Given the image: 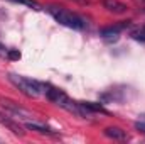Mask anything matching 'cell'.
<instances>
[{
  "mask_svg": "<svg viewBox=\"0 0 145 144\" xmlns=\"http://www.w3.org/2000/svg\"><path fill=\"white\" fill-rule=\"evenodd\" d=\"M46 10H47L59 24H63V26H66V27H69V29L81 31V29L86 27V20H84L81 15L74 14L71 10L64 9V7H59V5H47Z\"/></svg>",
  "mask_w": 145,
  "mask_h": 144,
  "instance_id": "6da1fadb",
  "label": "cell"
},
{
  "mask_svg": "<svg viewBox=\"0 0 145 144\" xmlns=\"http://www.w3.org/2000/svg\"><path fill=\"white\" fill-rule=\"evenodd\" d=\"M8 81L15 87V88H19L24 95H27V97H39L44 90V85L42 83H39L37 80H32V78H27V76H22V75H17V73H8Z\"/></svg>",
  "mask_w": 145,
  "mask_h": 144,
  "instance_id": "7a4b0ae2",
  "label": "cell"
},
{
  "mask_svg": "<svg viewBox=\"0 0 145 144\" xmlns=\"http://www.w3.org/2000/svg\"><path fill=\"white\" fill-rule=\"evenodd\" d=\"M0 105L5 108L7 114H12V115H15V117H19V119H24V120H31V119H34V115H32L27 108L20 107L17 102H14V100H10V98L0 97Z\"/></svg>",
  "mask_w": 145,
  "mask_h": 144,
  "instance_id": "3957f363",
  "label": "cell"
},
{
  "mask_svg": "<svg viewBox=\"0 0 145 144\" xmlns=\"http://www.w3.org/2000/svg\"><path fill=\"white\" fill-rule=\"evenodd\" d=\"M128 26H130V22L125 20V22H120V24H115V26L103 27V29L100 31V36L103 37V39H108V41H116V39H118V34H120L121 31H125Z\"/></svg>",
  "mask_w": 145,
  "mask_h": 144,
  "instance_id": "277c9868",
  "label": "cell"
},
{
  "mask_svg": "<svg viewBox=\"0 0 145 144\" xmlns=\"http://www.w3.org/2000/svg\"><path fill=\"white\" fill-rule=\"evenodd\" d=\"M0 124H2V126H5L8 131H12L15 136H20V137H22V136L25 134V131L22 129V126H20L17 120H14L10 115H7V114H2V112H0Z\"/></svg>",
  "mask_w": 145,
  "mask_h": 144,
  "instance_id": "5b68a950",
  "label": "cell"
},
{
  "mask_svg": "<svg viewBox=\"0 0 145 144\" xmlns=\"http://www.w3.org/2000/svg\"><path fill=\"white\" fill-rule=\"evenodd\" d=\"M44 93H46V97L52 102V104H56V105H61L63 102H64V98L68 97L63 90H59V88H56V87H51V85H44Z\"/></svg>",
  "mask_w": 145,
  "mask_h": 144,
  "instance_id": "8992f818",
  "label": "cell"
},
{
  "mask_svg": "<svg viewBox=\"0 0 145 144\" xmlns=\"http://www.w3.org/2000/svg\"><path fill=\"white\" fill-rule=\"evenodd\" d=\"M101 3H103V9H106L111 14H118L120 15V14H125L128 10V7L123 2H120V0H103Z\"/></svg>",
  "mask_w": 145,
  "mask_h": 144,
  "instance_id": "52a82bcc",
  "label": "cell"
},
{
  "mask_svg": "<svg viewBox=\"0 0 145 144\" xmlns=\"http://www.w3.org/2000/svg\"><path fill=\"white\" fill-rule=\"evenodd\" d=\"M105 136L113 139V141H128V134L127 131L120 129V127H106L105 129Z\"/></svg>",
  "mask_w": 145,
  "mask_h": 144,
  "instance_id": "ba28073f",
  "label": "cell"
},
{
  "mask_svg": "<svg viewBox=\"0 0 145 144\" xmlns=\"http://www.w3.org/2000/svg\"><path fill=\"white\" fill-rule=\"evenodd\" d=\"M25 127H27L29 131H36L39 134H47V136L56 134L51 127H47V126H44V124H39V122H31V120H27V122H25Z\"/></svg>",
  "mask_w": 145,
  "mask_h": 144,
  "instance_id": "9c48e42d",
  "label": "cell"
},
{
  "mask_svg": "<svg viewBox=\"0 0 145 144\" xmlns=\"http://www.w3.org/2000/svg\"><path fill=\"white\" fill-rule=\"evenodd\" d=\"M81 104H83L84 107L88 108V110H89L91 114H95V112H101V114H108V112H106L105 108L101 107V104H95V102H81Z\"/></svg>",
  "mask_w": 145,
  "mask_h": 144,
  "instance_id": "30bf717a",
  "label": "cell"
},
{
  "mask_svg": "<svg viewBox=\"0 0 145 144\" xmlns=\"http://www.w3.org/2000/svg\"><path fill=\"white\" fill-rule=\"evenodd\" d=\"M10 2H14V3H22V5H25V7H31V9H34V10H40L42 9V5L36 2V0H10Z\"/></svg>",
  "mask_w": 145,
  "mask_h": 144,
  "instance_id": "8fae6325",
  "label": "cell"
},
{
  "mask_svg": "<svg viewBox=\"0 0 145 144\" xmlns=\"http://www.w3.org/2000/svg\"><path fill=\"white\" fill-rule=\"evenodd\" d=\"M132 39H135V41H140V42H145V26L144 27H138V29H135V31H132Z\"/></svg>",
  "mask_w": 145,
  "mask_h": 144,
  "instance_id": "7c38bea8",
  "label": "cell"
},
{
  "mask_svg": "<svg viewBox=\"0 0 145 144\" xmlns=\"http://www.w3.org/2000/svg\"><path fill=\"white\" fill-rule=\"evenodd\" d=\"M7 58H8L10 61H19V59H20V53H19L17 49H8Z\"/></svg>",
  "mask_w": 145,
  "mask_h": 144,
  "instance_id": "4fadbf2b",
  "label": "cell"
},
{
  "mask_svg": "<svg viewBox=\"0 0 145 144\" xmlns=\"http://www.w3.org/2000/svg\"><path fill=\"white\" fill-rule=\"evenodd\" d=\"M135 129H137V131H140L142 134H145V122H140V120H138V122H135Z\"/></svg>",
  "mask_w": 145,
  "mask_h": 144,
  "instance_id": "5bb4252c",
  "label": "cell"
},
{
  "mask_svg": "<svg viewBox=\"0 0 145 144\" xmlns=\"http://www.w3.org/2000/svg\"><path fill=\"white\" fill-rule=\"evenodd\" d=\"M7 53H8V49L0 42V58H7Z\"/></svg>",
  "mask_w": 145,
  "mask_h": 144,
  "instance_id": "9a60e30c",
  "label": "cell"
},
{
  "mask_svg": "<svg viewBox=\"0 0 145 144\" xmlns=\"http://www.w3.org/2000/svg\"><path fill=\"white\" fill-rule=\"evenodd\" d=\"M74 2H84V0H74Z\"/></svg>",
  "mask_w": 145,
  "mask_h": 144,
  "instance_id": "2e32d148",
  "label": "cell"
}]
</instances>
